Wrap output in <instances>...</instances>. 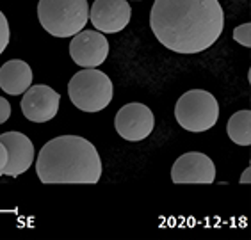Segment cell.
<instances>
[{"instance_id":"6da1fadb","label":"cell","mask_w":251,"mask_h":240,"mask_svg":"<svg viewBox=\"0 0 251 240\" xmlns=\"http://www.w3.org/2000/svg\"><path fill=\"white\" fill-rule=\"evenodd\" d=\"M150 27L169 50L198 53L221 38L225 13L218 0H155Z\"/></svg>"},{"instance_id":"7a4b0ae2","label":"cell","mask_w":251,"mask_h":240,"mask_svg":"<svg viewBox=\"0 0 251 240\" xmlns=\"http://www.w3.org/2000/svg\"><path fill=\"white\" fill-rule=\"evenodd\" d=\"M36 173L43 183H98L101 160L95 144L78 135H61L45 144Z\"/></svg>"},{"instance_id":"3957f363","label":"cell","mask_w":251,"mask_h":240,"mask_svg":"<svg viewBox=\"0 0 251 240\" xmlns=\"http://www.w3.org/2000/svg\"><path fill=\"white\" fill-rule=\"evenodd\" d=\"M38 18L45 30L55 38H73L89 20L87 0H39Z\"/></svg>"},{"instance_id":"277c9868","label":"cell","mask_w":251,"mask_h":240,"mask_svg":"<svg viewBox=\"0 0 251 240\" xmlns=\"http://www.w3.org/2000/svg\"><path fill=\"white\" fill-rule=\"evenodd\" d=\"M112 82L103 72L86 68L70 78L68 96L77 109L84 112H100L112 101Z\"/></svg>"},{"instance_id":"5b68a950","label":"cell","mask_w":251,"mask_h":240,"mask_svg":"<svg viewBox=\"0 0 251 240\" xmlns=\"http://www.w3.org/2000/svg\"><path fill=\"white\" fill-rule=\"evenodd\" d=\"M175 118L187 132H207L219 120V103L212 93L193 89L180 96L175 105Z\"/></svg>"},{"instance_id":"8992f818","label":"cell","mask_w":251,"mask_h":240,"mask_svg":"<svg viewBox=\"0 0 251 240\" xmlns=\"http://www.w3.org/2000/svg\"><path fill=\"white\" fill-rule=\"evenodd\" d=\"M155 118L145 103H126L114 118V128L125 141L139 143L153 132Z\"/></svg>"},{"instance_id":"52a82bcc","label":"cell","mask_w":251,"mask_h":240,"mask_svg":"<svg viewBox=\"0 0 251 240\" xmlns=\"http://www.w3.org/2000/svg\"><path fill=\"white\" fill-rule=\"evenodd\" d=\"M73 63L82 68H97L105 63L109 55V41L98 30H80L70 43Z\"/></svg>"},{"instance_id":"ba28073f","label":"cell","mask_w":251,"mask_h":240,"mask_svg":"<svg viewBox=\"0 0 251 240\" xmlns=\"http://www.w3.org/2000/svg\"><path fill=\"white\" fill-rule=\"evenodd\" d=\"M61 96L50 86H30L22 98V112L32 123H47L59 112Z\"/></svg>"},{"instance_id":"9c48e42d","label":"cell","mask_w":251,"mask_h":240,"mask_svg":"<svg viewBox=\"0 0 251 240\" xmlns=\"http://www.w3.org/2000/svg\"><path fill=\"white\" fill-rule=\"evenodd\" d=\"M132 9L128 0H95L89 18L101 34H116L128 25Z\"/></svg>"},{"instance_id":"30bf717a","label":"cell","mask_w":251,"mask_h":240,"mask_svg":"<svg viewBox=\"0 0 251 240\" xmlns=\"http://www.w3.org/2000/svg\"><path fill=\"white\" fill-rule=\"evenodd\" d=\"M171 180L175 183H214L216 166L205 153L189 151L176 159L171 168Z\"/></svg>"},{"instance_id":"8fae6325","label":"cell","mask_w":251,"mask_h":240,"mask_svg":"<svg viewBox=\"0 0 251 240\" xmlns=\"http://www.w3.org/2000/svg\"><path fill=\"white\" fill-rule=\"evenodd\" d=\"M0 143L7 148V164L2 169V174L7 176H20L32 166L34 144L32 141L22 132H5L0 135Z\"/></svg>"},{"instance_id":"7c38bea8","label":"cell","mask_w":251,"mask_h":240,"mask_svg":"<svg viewBox=\"0 0 251 240\" xmlns=\"http://www.w3.org/2000/svg\"><path fill=\"white\" fill-rule=\"evenodd\" d=\"M32 86V70L25 61L13 59L0 68V89L7 95H24Z\"/></svg>"},{"instance_id":"4fadbf2b","label":"cell","mask_w":251,"mask_h":240,"mask_svg":"<svg viewBox=\"0 0 251 240\" xmlns=\"http://www.w3.org/2000/svg\"><path fill=\"white\" fill-rule=\"evenodd\" d=\"M228 137L232 139V143L239 144V146H250L251 144V112L248 111H239L228 120L226 125Z\"/></svg>"},{"instance_id":"5bb4252c","label":"cell","mask_w":251,"mask_h":240,"mask_svg":"<svg viewBox=\"0 0 251 240\" xmlns=\"http://www.w3.org/2000/svg\"><path fill=\"white\" fill-rule=\"evenodd\" d=\"M233 39L242 47H251V24H242L233 30Z\"/></svg>"},{"instance_id":"9a60e30c","label":"cell","mask_w":251,"mask_h":240,"mask_svg":"<svg viewBox=\"0 0 251 240\" xmlns=\"http://www.w3.org/2000/svg\"><path fill=\"white\" fill-rule=\"evenodd\" d=\"M9 38H11L9 24H7L5 15L0 11V55L4 53V50L7 48V45H9Z\"/></svg>"},{"instance_id":"2e32d148","label":"cell","mask_w":251,"mask_h":240,"mask_svg":"<svg viewBox=\"0 0 251 240\" xmlns=\"http://www.w3.org/2000/svg\"><path fill=\"white\" fill-rule=\"evenodd\" d=\"M9 116H11V105H9V101L0 96V125L9 120Z\"/></svg>"},{"instance_id":"e0dca14e","label":"cell","mask_w":251,"mask_h":240,"mask_svg":"<svg viewBox=\"0 0 251 240\" xmlns=\"http://www.w3.org/2000/svg\"><path fill=\"white\" fill-rule=\"evenodd\" d=\"M5 164H7V148L4 146V143H0V173L5 168Z\"/></svg>"},{"instance_id":"ac0fdd59","label":"cell","mask_w":251,"mask_h":240,"mask_svg":"<svg viewBox=\"0 0 251 240\" xmlns=\"http://www.w3.org/2000/svg\"><path fill=\"white\" fill-rule=\"evenodd\" d=\"M250 173H251V169H250V168L244 169V173H242V176H241V183H250V182H251Z\"/></svg>"}]
</instances>
